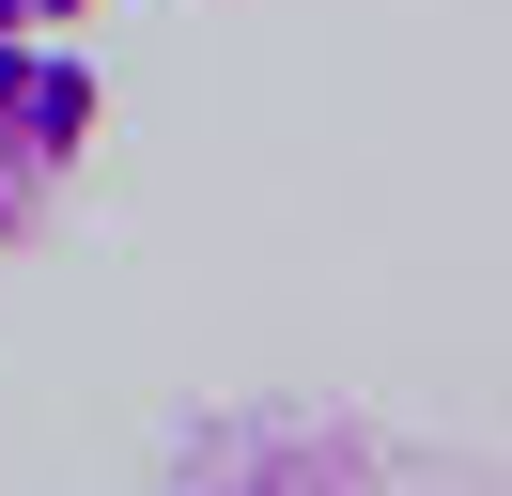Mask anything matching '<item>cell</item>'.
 <instances>
[{
    "instance_id": "6da1fadb",
    "label": "cell",
    "mask_w": 512,
    "mask_h": 496,
    "mask_svg": "<svg viewBox=\"0 0 512 496\" xmlns=\"http://www.w3.org/2000/svg\"><path fill=\"white\" fill-rule=\"evenodd\" d=\"M171 496H388V450L326 403H233L171 450Z\"/></svg>"
},
{
    "instance_id": "7a4b0ae2",
    "label": "cell",
    "mask_w": 512,
    "mask_h": 496,
    "mask_svg": "<svg viewBox=\"0 0 512 496\" xmlns=\"http://www.w3.org/2000/svg\"><path fill=\"white\" fill-rule=\"evenodd\" d=\"M94 124H109V78H94L78 31H0V248L78 186Z\"/></svg>"
},
{
    "instance_id": "3957f363",
    "label": "cell",
    "mask_w": 512,
    "mask_h": 496,
    "mask_svg": "<svg viewBox=\"0 0 512 496\" xmlns=\"http://www.w3.org/2000/svg\"><path fill=\"white\" fill-rule=\"evenodd\" d=\"M94 0H0V31H78Z\"/></svg>"
}]
</instances>
